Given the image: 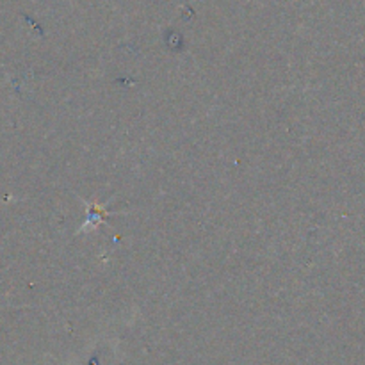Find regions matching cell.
<instances>
[{"instance_id":"6da1fadb","label":"cell","mask_w":365,"mask_h":365,"mask_svg":"<svg viewBox=\"0 0 365 365\" xmlns=\"http://www.w3.org/2000/svg\"><path fill=\"white\" fill-rule=\"evenodd\" d=\"M89 207L88 210V220H86V225H82V230H88V228H95L102 223L103 220L107 217L106 209L102 205H98V202H93V203H86Z\"/></svg>"},{"instance_id":"7a4b0ae2","label":"cell","mask_w":365,"mask_h":365,"mask_svg":"<svg viewBox=\"0 0 365 365\" xmlns=\"http://www.w3.org/2000/svg\"><path fill=\"white\" fill-rule=\"evenodd\" d=\"M0 309H2V307H0Z\"/></svg>"}]
</instances>
